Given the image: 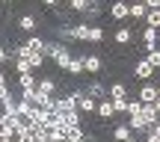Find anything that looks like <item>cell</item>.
<instances>
[{"label": "cell", "instance_id": "obj_3", "mask_svg": "<svg viewBox=\"0 0 160 142\" xmlns=\"http://www.w3.org/2000/svg\"><path fill=\"white\" fill-rule=\"evenodd\" d=\"M74 110H80L74 92H68L65 98H57V113H59V115H68V113H74Z\"/></svg>", "mask_w": 160, "mask_h": 142}, {"label": "cell", "instance_id": "obj_4", "mask_svg": "<svg viewBox=\"0 0 160 142\" xmlns=\"http://www.w3.org/2000/svg\"><path fill=\"white\" fill-rule=\"evenodd\" d=\"M137 98L142 104H154L157 98H160V89H157L154 83H142V86H139V92H137Z\"/></svg>", "mask_w": 160, "mask_h": 142}, {"label": "cell", "instance_id": "obj_25", "mask_svg": "<svg viewBox=\"0 0 160 142\" xmlns=\"http://www.w3.org/2000/svg\"><path fill=\"white\" fill-rule=\"evenodd\" d=\"M128 104H131V101H128V98H113V107H116V115H119V113H125V115H128Z\"/></svg>", "mask_w": 160, "mask_h": 142}, {"label": "cell", "instance_id": "obj_12", "mask_svg": "<svg viewBox=\"0 0 160 142\" xmlns=\"http://www.w3.org/2000/svg\"><path fill=\"white\" fill-rule=\"evenodd\" d=\"M65 74H68V77H83V74H86L83 56H74V59H71V65H68V71H65Z\"/></svg>", "mask_w": 160, "mask_h": 142}, {"label": "cell", "instance_id": "obj_13", "mask_svg": "<svg viewBox=\"0 0 160 142\" xmlns=\"http://www.w3.org/2000/svg\"><path fill=\"white\" fill-rule=\"evenodd\" d=\"M110 15H113L116 21H125V18H131V6L128 3H113L110 6Z\"/></svg>", "mask_w": 160, "mask_h": 142}, {"label": "cell", "instance_id": "obj_10", "mask_svg": "<svg viewBox=\"0 0 160 142\" xmlns=\"http://www.w3.org/2000/svg\"><path fill=\"white\" fill-rule=\"evenodd\" d=\"M83 62H86V74H101V71H104L101 56H92V53H86V56H83Z\"/></svg>", "mask_w": 160, "mask_h": 142}, {"label": "cell", "instance_id": "obj_11", "mask_svg": "<svg viewBox=\"0 0 160 142\" xmlns=\"http://www.w3.org/2000/svg\"><path fill=\"white\" fill-rule=\"evenodd\" d=\"M113 39H116V45H131V42L137 39V33H133L131 27H119V30H116V36H113Z\"/></svg>", "mask_w": 160, "mask_h": 142}, {"label": "cell", "instance_id": "obj_7", "mask_svg": "<svg viewBox=\"0 0 160 142\" xmlns=\"http://www.w3.org/2000/svg\"><path fill=\"white\" fill-rule=\"evenodd\" d=\"M113 115H116L113 98H107V101H98V119H101V121H110Z\"/></svg>", "mask_w": 160, "mask_h": 142}, {"label": "cell", "instance_id": "obj_24", "mask_svg": "<svg viewBox=\"0 0 160 142\" xmlns=\"http://www.w3.org/2000/svg\"><path fill=\"white\" fill-rule=\"evenodd\" d=\"M45 59H48L45 53H30V56H27V62L33 65V68H42V65H45Z\"/></svg>", "mask_w": 160, "mask_h": 142}, {"label": "cell", "instance_id": "obj_21", "mask_svg": "<svg viewBox=\"0 0 160 142\" xmlns=\"http://www.w3.org/2000/svg\"><path fill=\"white\" fill-rule=\"evenodd\" d=\"M110 98H128V86L125 83H113L110 86Z\"/></svg>", "mask_w": 160, "mask_h": 142}, {"label": "cell", "instance_id": "obj_16", "mask_svg": "<svg viewBox=\"0 0 160 142\" xmlns=\"http://www.w3.org/2000/svg\"><path fill=\"white\" fill-rule=\"evenodd\" d=\"M71 59H74V53H71V47H65V51H62V53H59V56H57V62H53V65H57L59 71H68Z\"/></svg>", "mask_w": 160, "mask_h": 142}, {"label": "cell", "instance_id": "obj_6", "mask_svg": "<svg viewBox=\"0 0 160 142\" xmlns=\"http://www.w3.org/2000/svg\"><path fill=\"white\" fill-rule=\"evenodd\" d=\"M18 89L21 92H36L39 89V80H36V74H18Z\"/></svg>", "mask_w": 160, "mask_h": 142}, {"label": "cell", "instance_id": "obj_1", "mask_svg": "<svg viewBox=\"0 0 160 142\" xmlns=\"http://www.w3.org/2000/svg\"><path fill=\"white\" fill-rule=\"evenodd\" d=\"M157 74V68L148 62V59H139L137 65H133V77L137 80H142V83H151V77Z\"/></svg>", "mask_w": 160, "mask_h": 142}, {"label": "cell", "instance_id": "obj_5", "mask_svg": "<svg viewBox=\"0 0 160 142\" xmlns=\"http://www.w3.org/2000/svg\"><path fill=\"white\" fill-rule=\"evenodd\" d=\"M39 27H42V24H39V18H36L33 12H30V15H21V18H18V30H24V33H30V36H33Z\"/></svg>", "mask_w": 160, "mask_h": 142}, {"label": "cell", "instance_id": "obj_23", "mask_svg": "<svg viewBox=\"0 0 160 142\" xmlns=\"http://www.w3.org/2000/svg\"><path fill=\"white\" fill-rule=\"evenodd\" d=\"M145 59H148L154 68H160V47H151V51H145Z\"/></svg>", "mask_w": 160, "mask_h": 142}, {"label": "cell", "instance_id": "obj_22", "mask_svg": "<svg viewBox=\"0 0 160 142\" xmlns=\"http://www.w3.org/2000/svg\"><path fill=\"white\" fill-rule=\"evenodd\" d=\"M145 27L160 30V9H157V12H148V15H145Z\"/></svg>", "mask_w": 160, "mask_h": 142}, {"label": "cell", "instance_id": "obj_15", "mask_svg": "<svg viewBox=\"0 0 160 142\" xmlns=\"http://www.w3.org/2000/svg\"><path fill=\"white\" fill-rule=\"evenodd\" d=\"M24 45H27L33 53H45V45H48V39H42V36H30V39L24 42Z\"/></svg>", "mask_w": 160, "mask_h": 142}, {"label": "cell", "instance_id": "obj_35", "mask_svg": "<svg viewBox=\"0 0 160 142\" xmlns=\"http://www.w3.org/2000/svg\"><path fill=\"white\" fill-rule=\"evenodd\" d=\"M157 89H160V86H157Z\"/></svg>", "mask_w": 160, "mask_h": 142}, {"label": "cell", "instance_id": "obj_14", "mask_svg": "<svg viewBox=\"0 0 160 142\" xmlns=\"http://www.w3.org/2000/svg\"><path fill=\"white\" fill-rule=\"evenodd\" d=\"M89 30H92V24L77 21L74 24V42H89Z\"/></svg>", "mask_w": 160, "mask_h": 142}, {"label": "cell", "instance_id": "obj_19", "mask_svg": "<svg viewBox=\"0 0 160 142\" xmlns=\"http://www.w3.org/2000/svg\"><path fill=\"white\" fill-rule=\"evenodd\" d=\"M145 15H148V9H145V3H133V6H131V18H133V21H142ZM142 24H145V21H142Z\"/></svg>", "mask_w": 160, "mask_h": 142}, {"label": "cell", "instance_id": "obj_30", "mask_svg": "<svg viewBox=\"0 0 160 142\" xmlns=\"http://www.w3.org/2000/svg\"><path fill=\"white\" fill-rule=\"evenodd\" d=\"M0 142H18V139H15V136H12V139H0Z\"/></svg>", "mask_w": 160, "mask_h": 142}, {"label": "cell", "instance_id": "obj_18", "mask_svg": "<svg viewBox=\"0 0 160 142\" xmlns=\"http://www.w3.org/2000/svg\"><path fill=\"white\" fill-rule=\"evenodd\" d=\"M104 39H107L104 27H95V24H92V30H89V45H98V42H104Z\"/></svg>", "mask_w": 160, "mask_h": 142}, {"label": "cell", "instance_id": "obj_8", "mask_svg": "<svg viewBox=\"0 0 160 142\" xmlns=\"http://www.w3.org/2000/svg\"><path fill=\"white\" fill-rule=\"evenodd\" d=\"M157 39H160V30H154V27H142V45H145V51L157 47Z\"/></svg>", "mask_w": 160, "mask_h": 142}, {"label": "cell", "instance_id": "obj_20", "mask_svg": "<svg viewBox=\"0 0 160 142\" xmlns=\"http://www.w3.org/2000/svg\"><path fill=\"white\" fill-rule=\"evenodd\" d=\"M83 136H86L83 127H68V133H65V139H68V142H83Z\"/></svg>", "mask_w": 160, "mask_h": 142}, {"label": "cell", "instance_id": "obj_28", "mask_svg": "<svg viewBox=\"0 0 160 142\" xmlns=\"http://www.w3.org/2000/svg\"><path fill=\"white\" fill-rule=\"evenodd\" d=\"M83 142H101V139H98L95 133H86V136H83Z\"/></svg>", "mask_w": 160, "mask_h": 142}, {"label": "cell", "instance_id": "obj_9", "mask_svg": "<svg viewBox=\"0 0 160 142\" xmlns=\"http://www.w3.org/2000/svg\"><path fill=\"white\" fill-rule=\"evenodd\" d=\"M131 136H137V133L131 130V125H128V121H122V125L113 127V139H116V142H125V139H131Z\"/></svg>", "mask_w": 160, "mask_h": 142}, {"label": "cell", "instance_id": "obj_2", "mask_svg": "<svg viewBox=\"0 0 160 142\" xmlns=\"http://www.w3.org/2000/svg\"><path fill=\"white\" fill-rule=\"evenodd\" d=\"M86 95H92L95 101H107V98H110V89L101 83V80H89V83H86Z\"/></svg>", "mask_w": 160, "mask_h": 142}, {"label": "cell", "instance_id": "obj_32", "mask_svg": "<svg viewBox=\"0 0 160 142\" xmlns=\"http://www.w3.org/2000/svg\"><path fill=\"white\" fill-rule=\"evenodd\" d=\"M59 142H68V139H59Z\"/></svg>", "mask_w": 160, "mask_h": 142}, {"label": "cell", "instance_id": "obj_27", "mask_svg": "<svg viewBox=\"0 0 160 142\" xmlns=\"http://www.w3.org/2000/svg\"><path fill=\"white\" fill-rule=\"evenodd\" d=\"M139 113H142V101L137 98V101H131V104H128V115H139Z\"/></svg>", "mask_w": 160, "mask_h": 142}, {"label": "cell", "instance_id": "obj_31", "mask_svg": "<svg viewBox=\"0 0 160 142\" xmlns=\"http://www.w3.org/2000/svg\"><path fill=\"white\" fill-rule=\"evenodd\" d=\"M125 142H139V139H137V136H131V139H125Z\"/></svg>", "mask_w": 160, "mask_h": 142}, {"label": "cell", "instance_id": "obj_33", "mask_svg": "<svg viewBox=\"0 0 160 142\" xmlns=\"http://www.w3.org/2000/svg\"><path fill=\"white\" fill-rule=\"evenodd\" d=\"M27 142H36V139H27Z\"/></svg>", "mask_w": 160, "mask_h": 142}, {"label": "cell", "instance_id": "obj_17", "mask_svg": "<svg viewBox=\"0 0 160 142\" xmlns=\"http://www.w3.org/2000/svg\"><path fill=\"white\" fill-rule=\"evenodd\" d=\"M39 92H42V95H51V98H53V92H57V80L42 77V80H39Z\"/></svg>", "mask_w": 160, "mask_h": 142}, {"label": "cell", "instance_id": "obj_29", "mask_svg": "<svg viewBox=\"0 0 160 142\" xmlns=\"http://www.w3.org/2000/svg\"><path fill=\"white\" fill-rule=\"evenodd\" d=\"M154 110H157V113H160V98H157V101H154Z\"/></svg>", "mask_w": 160, "mask_h": 142}, {"label": "cell", "instance_id": "obj_34", "mask_svg": "<svg viewBox=\"0 0 160 142\" xmlns=\"http://www.w3.org/2000/svg\"><path fill=\"white\" fill-rule=\"evenodd\" d=\"M139 142H145V139H139Z\"/></svg>", "mask_w": 160, "mask_h": 142}, {"label": "cell", "instance_id": "obj_26", "mask_svg": "<svg viewBox=\"0 0 160 142\" xmlns=\"http://www.w3.org/2000/svg\"><path fill=\"white\" fill-rule=\"evenodd\" d=\"M30 71H33V65L27 59H15V74H30Z\"/></svg>", "mask_w": 160, "mask_h": 142}]
</instances>
